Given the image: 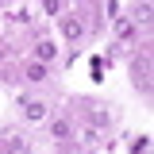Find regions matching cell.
<instances>
[{"label":"cell","mask_w":154,"mask_h":154,"mask_svg":"<svg viewBox=\"0 0 154 154\" xmlns=\"http://www.w3.org/2000/svg\"><path fill=\"white\" fill-rule=\"evenodd\" d=\"M23 77H27L31 85H42V81H46V66H38V62H31V66L23 69Z\"/></svg>","instance_id":"obj_6"},{"label":"cell","mask_w":154,"mask_h":154,"mask_svg":"<svg viewBox=\"0 0 154 154\" xmlns=\"http://www.w3.org/2000/svg\"><path fill=\"white\" fill-rule=\"evenodd\" d=\"M50 139H54V143H69V139H73V119H69V116L50 119Z\"/></svg>","instance_id":"obj_2"},{"label":"cell","mask_w":154,"mask_h":154,"mask_svg":"<svg viewBox=\"0 0 154 154\" xmlns=\"http://www.w3.org/2000/svg\"><path fill=\"white\" fill-rule=\"evenodd\" d=\"M46 116V104L42 100H27V119H42Z\"/></svg>","instance_id":"obj_8"},{"label":"cell","mask_w":154,"mask_h":154,"mask_svg":"<svg viewBox=\"0 0 154 154\" xmlns=\"http://www.w3.org/2000/svg\"><path fill=\"white\" fill-rule=\"evenodd\" d=\"M0 58H4V46H0Z\"/></svg>","instance_id":"obj_10"},{"label":"cell","mask_w":154,"mask_h":154,"mask_svg":"<svg viewBox=\"0 0 154 154\" xmlns=\"http://www.w3.org/2000/svg\"><path fill=\"white\" fill-rule=\"evenodd\" d=\"M62 31H66V38H81L85 35V27H81L77 19H62Z\"/></svg>","instance_id":"obj_7"},{"label":"cell","mask_w":154,"mask_h":154,"mask_svg":"<svg viewBox=\"0 0 154 154\" xmlns=\"http://www.w3.org/2000/svg\"><path fill=\"white\" fill-rule=\"evenodd\" d=\"M85 116L93 127H108V112H100V104H85Z\"/></svg>","instance_id":"obj_5"},{"label":"cell","mask_w":154,"mask_h":154,"mask_svg":"<svg viewBox=\"0 0 154 154\" xmlns=\"http://www.w3.org/2000/svg\"><path fill=\"white\" fill-rule=\"evenodd\" d=\"M54 58H58V46L50 42V38H42V42L35 46V62L42 66V62H54Z\"/></svg>","instance_id":"obj_4"},{"label":"cell","mask_w":154,"mask_h":154,"mask_svg":"<svg viewBox=\"0 0 154 154\" xmlns=\"http://www.w3.org/2000/svg\"><path fill=\"white\" fill-rule=\"evenodd\" d=\"M131 150H135V154H143V150H146V135H139V139H135V143H131Z\"/></svg>","instance_id":"obj_9"},{"label":"cell","mask_w":154,"mask_h":154,"mask_svg":"<svg viewBox=\"0 0 154 154\" xmlns=\"http://www.w3.org/2000/svg\"><path fill=\"white\" fill-rule=\"evenodd\" d=\"M4 154H31V143H27V135H12V139L4 143Z\"/></svg>","instance_id":"obj_3"},{"label":"cell","mask_w":154,"mask_h":154,"mask_svg":"<svg viewBox=\"0 0 154 154\" xmlns=\"http://www.w3.org/2000/svg\"><path fill=\"white\" fill-rule=\"evenodd\" d=\"M131 81H135V89L150 93V54L135 58V66H131Z\"/></svg>","instance_id":"obj_1"}]
</instances>
